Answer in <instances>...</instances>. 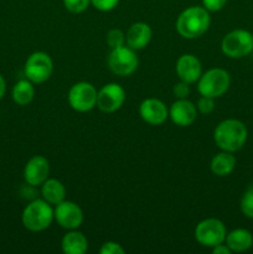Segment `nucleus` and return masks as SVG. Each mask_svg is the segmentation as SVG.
<instances>
[{"instance_id": "1", "label": "nucleus", "mask_w": 253, "mask_h": 254, "mask_svg": "<svg viewBox=\"0 0 253 254\" xmlns=\"http://www.w3.org/2000/svg\"><path fill=\"white\" fill-rule=\"evenodd\" d=\"M248 139V129L238 119H225L216 126L213 140L221 150L236 153L245 146Z\"/></svg>"}, {"instance_id": "2", "label": "nucleus", "mask_w": 253, "mask_h": 254, "mask_svg": "<svg viewBox=\"0 0 253 254\" xmlns=\"http://www.w3.org/2000/svg\"><path fill=\"white\" fill-rule=\"evenodd\" d=\"M211 24L210 11L203 6H190L181 11L176 20V31L188 40L197 39L208 30Z\"/></svg>"}, {"instance_id": "3", "label": "nucleus", "mask_w": 253, "mask_h": 254, "mask_svg": "<svg viewBox=\"0 0 253 254\" xmlns=\"http://www.w3.org/2000/svg\"><path fill=\"white\" fill-rule=\"evenodd\" d=\"M54 220V208L51 203L45 201L44 198L31 201L24 208L21 215L22 225L31 232H42L47 230Z\"/></svg>"}, {"instance_id": "4", "label": "nucleus", "mask_w": 253, "mask_h": 254, "mask_svg": "<svg viewBox=\"0 0 253 254\" xmlns=\"http://www.w3.org/2000/svg\"><path fill=\"white\" fill-rule=\"evenodd\" d=\"M221 51L228 59L238 60L253 52V34L245 29H236L223 36Z\"/></svg>"}, {"instance_id": "5", "label": "nucleus", "mask_w": 253, "mask_h": 254, "mask_svg": "<svg viewBox=\"0 0 253 254\" xmlns=\"http://www.w3.org/2000/svg\"><path fill=\"white\" fill-rule=\"evenodd\" d=\"M231 86V76L226 69L215 67L201 74L197 81V91L201 96L218 98L228 91Z\"/></svg>"}, {"instance_id": "6", "label": "nucleus", "mask_w": 253, "mask_h": 254, "mask_svg": "<svg viewBox=\"0 0 253 254\" xmlns=\"http://www.w3.org/2000/svg\"><path fill=\"white\" fill-rule=\"evenodd\" d=\"M227 230L225 223L218 218H206L200 221L195 228V238L201 246L213 248L225 242Z\"/></svg>"}, {"instance_id": "7", "label": "nucleus", "mask_w": 253, "mask_h": 254, "mask_svg": "<svg viewBox=\"0 0 253 254\" xmlns=\"http://www.w3.org/2000/svg\"><path fill=\"white\" fill-rule=\"evenodd\" d=\"M25 76L32 83H44L54 72V62L51 56L44 51H37L30 55L25 62Z\"/></svg>"}, {"instance_id": "8", "label": "nucleus", "mask_w": 253, "mask_h": 254, "mask_svg": "<svg viewBox=\"0 0 253 254\" xmlns=\"http://www.w3.org/2000/svg\"><path fill=\"white\" fill-rule=\"evenodd\" d=\"M97 93L98 91L93 84L82 81L77 82L69 88L67 99L73 111L86 113L97 107Z\"/></svg>"}, {"instance_id": "9", "label": "nucleus", "mask_w": 253, "mask_h": 254, "mask_svg": "<svg viewBox=\"0 0 253 254\" xmlns=\"http://www.w3.org/2000/svg\"><path fill=\"white\" fill-rule=\"evenodd\" d=\"M139 64V59L135 51L129 46H122L113 49L108 56V67L114 74L126 77L136 71Z\"/></svg>"}, {"instance_id": "10", "label": "nucleus", "mask_w": 253, "mask_h": 254, "mask_svg": "<svg viewBox=\"0 0 253 254\" xmlns=\"http://www.w3.org/2000/svg\"><path fill=\"white\" fill-rule=\"evenodd\" d=\"M126 101V91L118 83H107L97 93V108L103 113H114Z\"/></svg>"}, {"instance_id": "11", "label": "nucleus", "mask_w": 253, "mask_h": 254, "mask_svg": "<svg viewBox=\"0 0 253 254\" xmlns=\"http://www.w3.org/2000/svg\"><path fill=\"white\" fill-rule=\"evenodd\" d=\"M54 218L64 230H77L83 222V211L73 201L63 200L55 207Z\"/></svg>"}, {"instance_id": "12", "label": "nucleus", "mask_w": 253, "mask_h": 254, "mask_svg": "<svg viewBox=\"0 0 253 254\" xmlns=\"http://www.w3.org/2000/svg\"><path fill=\"white\" fill-rule=\"evenodd\" d=\"M139 114L145 123L161 126L169 118V108L158 98H146L139 106Z\"/></svg>"}, {"instance_id": "13", "label": "nucleus", "mask_w": 253, "mask_h": 254, "mask_svg": "<svg viewBox=\"0 0 253 254\" xmlns=\"http://www.w3.org/2000/svg\"><path fill=\"white\" fill-rule=\"evenodd\" d=\"M50 163L45 156L35 155L24 168V179L30 186H41L49 179Z\"/></svg>"}, {"instance_id": "14", "label": "nucleus", "mask_w": 253, "mask_h": 254, "mask_svg": "<svg viewBox=\"0 0 253 254\" xmlns=\"http://www.w3.org/2000/svg\"><path fill=\"white\" fill-rule=\"evenodd\" d=\"M175 71L180 81L191 84L197 82L202 74V64L195 55L185 54L176 61Z\"/></svg>"}, {"instance_id": "15", "label": "nucleus", "mask_w": 253, "mask_h": 254, "mask_svg": "<svg viewBox=\"0 0 253 254\" xmlns=\"http://www.w3.org/2000/svg\"><path fill=\"white\" fill-rule=\"evenodd\" d=\"M197 108L188 98L176 99L169 108V118L175 126L189 127L196 121Z\"/></svg>"}, {"instance_id": "16", "label": "nucleus", "mask_w": 253, "mask_h": 254, "mask_svg": "<svg viewBox=\"0 0 253 254\" xmlns=\"http://www.w3.org/2000/svg\"><path fill=\"white\" fill-rule=\"evenodd\" d=\"M153 37V30L146 22L138 21L134 22L128 29L126 34V42L134 51L145 49L151 41Z\"/></svg>"}, {"instance_id": "17", "label": "nucleus", "mask_w": 253, "mask_h": 254, "mask_svg": "<svg viewBox=\"0 0 253 254\" xmlns=\"http://www.w3.org/2000/svg\"><path fill=\"white\" fill-rule=\"evenodd\" d=\"M225 243L228 246L231 252H247L253 247V235L246 228H236L231 232H227Z\"/></svg>"}, {"instance_id": "18", "label": "nucleus", "mask_w": 253, "mask_h": 254, "mask_svg": "<svg viewBox=\"0 0 253 254\" xmlns=\"http://www.w3.org/2000/svg\"><path fill=\"white\" fill-rule=\"evenodd\" d=\"M61 250L64 254H84L88 251V241L79 231L69 230L62 237Z\"/></svg>"}, {"instance_id": "19", "label": "nucleus", "mask_w": 253, "mask_h": 254, "mask_svg": "<svg viewBox=\"0 0 253 254\" xmlns=\"http://www.w3.org/2000/svg\"><path fill=\"white\" fill-rule=\"evenodd\" d=\"M236 164H237V160H236V156L233 155V153L222 150L211 159L210 169L213 175L225 178V176L232 174V171L236 168Z\"/></svg>"}, {"instance_id": "20", "label": "nucleus", "mask_w": 253, "mask_h": 254, "mask_svg": "<svg viewBox=\"0 0 253 254\" xmlns=\"http://www.w3.org/2000/svg\"><path fill=\"white\" fill-rule=\"evenodd\" d=\"M41 195L45 201L56 206L66 198V188L57 179H47L41 185Z\"/></svg>"}, {"instance_id": "21", "label": "nucleus", "mask_w": 253, "mask_h": 254, "mask_svg": "<svg viewBox=\"0 0 253 254\" xmlns=\"http://www.w3.org/2000/svg\"><path fill=\"white\" fill-rule=\"evenodd\" d=\"M11 97L17 106H27L35 97L34 83L29 79H20L12 87Z\"/></svg>"}, {"instance_id": "22", "label": "nucleus", "mask_w": 253, "mask_h": 254, "mask_svg": "<svg viewBox=\"0 0 253 254\" xmlns=\"http://www.w3.org/2000/svg\"><path fill=\"white\" fill-rule=\"evenodd\" d=\"M240 208L245 217L253 220V185H251L243 192L242 197H241Z\"/></svg>"}, {"instance_id": "23", "label": "nucleus", "mask_w": 253, "mask_h": 254, "mask_svg": "<svg viewBox=\"0 0 253 254\" xmlns=\"http://www.w3.org/2000/svg\"><path fill=\"white\" fill-rule=\"evenodd\" d=\"M107 44L112 50L124 46L126 45V34L119 29L109 30L108 34H107Z\"/></svg>"}, {"instance_id": "24", "label": "nucleus", "mask_w": 253, "mask_h": 254, "mask_svg": "<svg viewBox=\"0 0 253 254\" xmlns=\"http://www.w3.org/2000/svg\"><path fill=\"white\" fill-rule=\"evenodd\" d=\"M63 6L72 14H81L91 4V0H62Z\"/></svg>"}, {"instance_id": "25", "label": "nucleus", "mask_w": 253, "mask_h": 254, "mask_svg": "<svg viewBox=\"0 0 253 254\" xmlns=\"http://www.w3.org/2000/svg\"><path fill=\"white\" fill-rule=\"evenodd\" d=\"M196 108L203 116H207V114L212 113L213 109H215V98L201 96V98L197 101Z\"/></svg>"}, {"instance_id": "26", "label": "nucleus", "mask_w": 253, "mask_h": 254, "mask_svg": "<svg viewBox=\"0 0 253 254\" xmlns=\"http://www.w3.org/2000/svg\"><path fill=\"white\" fill-rule=\"evenodd\" d=\"M99 253L101 254H124L126 251L122 247V245H119L118 242H114V241H108V242H104L103 245L99 248Z\"/></svg>"}, {"instance_id": "27", "label": "nucleus", "mask_w": 253, "mask_h": 254, "mask_svg": "<svg viewBox=\"0 0 253 254\" xmlns=\"http://www.w3.org/2000/svg\"><path fill=\"white\" fill-rule=\"evenodd\" d=\"M119 1L121 0H91V4L99 11L107 12L116 9L118 6Z\"/></svg>"}, {"instance_id": "28", "label": "nucleus", "mask_w": 253, "mask_h": 254, "mask_svg": "<svg viewBox=\"0 0 253 254\" xmlns=\"http://www.w3.org/2000/svg\"><path fill=\"white\" fill-rule=\"evenodd\" d=\"M173 93L175 96L176 99H184L188 98V96L190 94V86L186 82L180 81L179 83H176L173 87Z\"/></svg>"}, {"instance_id": "29", "label": "nucleus", "mask_w": 253, "mask_h": 254, "mask_svg": "<svg viewBox=\"0 0 253 254\" xmlns=\"http://www.w3.org/2000/svg\"><path fill=\"white\" fill-rule=\"evenodd\" d=\"M227 0H202V6L210 12H217L225 7Z\"/></svg>"}, {"instance_id": "30", "label": "nucleus", "mask_w": 253, "mask_h": 254, "mask_svg": "<svg viewBox=\"0 0 253 254\" xmlns=\"http://www.w3.org/2000/svg\"><path fill=\"white\" fill-rule=\"evenodd\" d=\"M212 253L213 254H231L232 252H231V250L228 248V246L223 242L221 243V245H217L216 247H213Z\"/></svg>"}, {"instance_id": "31", "label": "nucleus", "mask_w": 253, "mask_h": 254, "mask_svg": "<svg viewBox=\"0 0 253 254\" xmlns=\"http://www.w3.org/2000/svg\"><path fill=\"white\" fill-rule=\"evenodd\" d=\"M5 91H6V82H5L4 77L0 74V101H1L2 97H4Z\"/></svg>"}]
</instances>
